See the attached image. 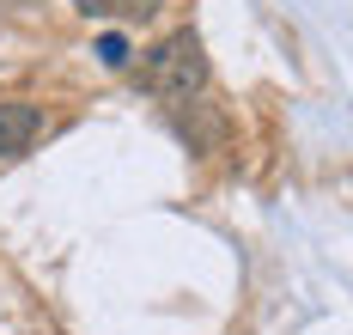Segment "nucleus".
I'll use <instances>...</instances> for the list:
<instances>
[{
  "label": "nucleus",
  "mask_w": 353,
  "mask_h": 335,
  "mask_svg": "<svg viewBox=\"0 0 353 335\" xmlns=\"http://www.w3.org/2000/svg\"><path fill=\"white\" fill-rule=\"evenodd\" d=\"M146 98H159V104H171L183 110L189 98H201V85H208V55H201V37L195 31H171L165 43H152L141 55V68H134Z\"/></svg>",
  "instance_id": "obj_1"
},
{
  "label": "nucleus",
  "mask_w": 353,
  "mask_h": 335,
  "mask_svg": "<svg viewBox=\"0 0 353 335\" xmlns=\"http://www.w3.org/2000/svg\"><path fill=\"white\" fill-rule=\"evenodd\" d=\"M49 134V116L25 98H0V159H25Z\"/></svg>",
  "instance_id": "obj_2"
},
{
  "label": "nucleus",
  "mask_w": 353,
  "mask_h": 335,
  "mask_svg": "<svg viewBox=\"0 0 353 335\" xmlns=\"http://www.w3.org/2000/svg\"><path fill=\"white\" fill-rule=\"evenodd\" d=\"M73 6H79L85 19H128V25H134V19H152L165 0H73Z\"/></svg>",
  "instance_id": "obj_3"
},
{
  "label": "nucleus",
  "mask_w": 353,
  "mask_h": 335,
  "mask_svg": "<svg viewBox=\"0 0 353 335\" xmlns=\"http://www.w3.org/2000/svg\"><path fill=\"white\" fill-rule=\"evenodd\" d=\"M98 55H104V68H128V43H122V37H104V43H98Z\"/></svg>",
  "instance_id": "obj_4"
}]
</instances>
